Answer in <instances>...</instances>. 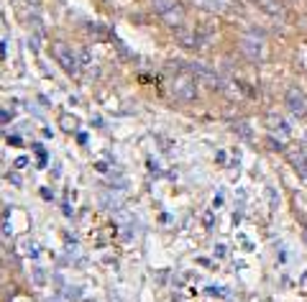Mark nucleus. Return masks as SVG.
Masks as SVG:
<instances>
[{
  "label": "nucleus",
  "instance_id": "obj_3",
  "mask_svg": "<svg viewBox=\"0 0 307 302\" xmlns=\"http://www.w3.org/2000/svg\"><path fill=\"white\" fill-rule=\"evenodd\" d=\"M172 92H174V97H180V100H195V97H197L195 77H187V74L177 77V80L172 82Z\"/></svg>",
  "mask_w": 307,
  "mask_h": 302
},
{
  "label": "nucleus",
  "instance_id": "obj_8",
  "mask_svg": "<svg viewBox=\"0 0 307 302\" xmlns=\"http://www.w3.org/2000/svg\"><path fill=\"white\" fill-rule=\"evenodd\" d=\"M177 39H180L185 46H200V39H197L195 34H190V31H177Z\"/></svg>",
  "mask_w": 307,
  "mask_h": 302
},
{
  "label": "nucleus",
  "instance_id": "obj_11",
  "mask_svg": "<svg viewBox=\"0 0 307 302\" xmlns=\"http://www.w3.org/2000/svg\"><path fill=\"white\" fill-rule=\"evenodd\" d=\"M302 238H304V243H307V228H304V233H302Z\"/></svg>",
  "mask_w": 307,
  "mask_h": 302
},
{
  "label": "nucleus",
  "instance_id": "obj_1",
  "mask_svg": "<svg viewBox=\"0 0 307 302\" xmlns=\"http://www.w3.org/2000/svg\"><path fill=\"white\" fill-rule=\"evenodd\" d=\"M151 3H154V11L167 18V23L180 26L185 21V11L180 6V0H151Z\"/></svg>",
  "mask_w": 307,
  "mask_h": 302
},
{
  "label": "nucleus",
  "instance_id": "obj_4",
  "mask_svg": "<svg viewBox=\"0 0 307 302\" xmlns=\"http://www.w3.org/2000/svg\"><path fill=\"white\" fill-rule=\"evenodd\" d=\"M241 52L248 57V59H261V41L259 39H251V36H243L241 39Z\"/></svg>",
  "mask_w": 307,
  "mask_h": 302
},
{
  "label": "nucleus",
  "instance_id": "obj_6",
  "mask_svg": "<svg viewBox=\"0 0 307 302\" xmlns=\"http://www.w3.org/2000/svg\"><path fill=\"white\" fill-rule=\"evenodd\" d=\"M287 108L292 113H304V97L297 90H287Z\"/></svg>",
  "mask_w": 307,
  "mask_h": 302
},
{
  "label": "nucleus",
  "instance_id": "obj_10",
  "mask_svg": "<svg viewBox=\"0 0 307 302\" xmlns=\"http://www.w3.org/2000/svg\"><path fill=\"white\" fill-rule=\"evenodd\" d=\"M34 282H36V284H44V274H41V269H34Z\"/></svg>",
  "mask_w": 307,
  "mask_h": 302
},
{
  "label": "nucleus",
  "instance_id": "obj_5",
  "mask_svg": "<svg viewBox=\"0 0 307 302\" xmlns=\"http://www.w3.org/2000/svg\"><path fill=\"white\" fill-rule=\"evenodd\" d=\"M190 72H192V77H197V80L208 82L210 87H218V77H215V74H213L205 64H197V62H195V64H190Z\"/></svg>",
  "mask_w": 307,
  "mask_h": 302
},
{
  "label": "nucleus",
  "instance_id": "obj_2",
  "mask_svg": "<svg viewBox=\"0 0 307 302\" xmlns=\"http://www.w3.org/2000/svg\"><path fill=\"white\" fill-rule=\"evenodd\" d=\"M52 52H54L57 62L64 67V72H69V74H77V72H80V62H77V57L72 54V49H69L67 44L57 41V44L52 46Z\"/></svg>",
  "mask_w": 307,
  "mask_h": 302
},
{
  "label": "nucleus",
  "instance_id": "obj_7",
  "mask_svg": "<svg viewBox=\"0 0 307 302\" xmlns=\"http://www.w3.org/2000/svg\"><path fill=\"white\" fill-rule=\"evenodd\" d=\"M195 3H197L200 8L210 11V13H223V11L228 8V0H195Z\"/></svg>",
  "mask_w": 307,
  "mask_h": 302
},
{
  "label": "nucleus",
  "instance_id": "obj_9",
  "mask_svg": "<svg viewBox=\"0 0 307 302\" xmlns=\"http://www.w3.org/2000/svg\"><path fill=\"white\" fill-rule=\"evenodd\" d=\"M261 8H266L271 16H276V13H282L279 11V6H274V0H261Z\"/></svg>",
  "mask_w": 307,
  "mask_h": 302
}]
</instances>
